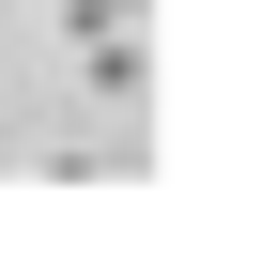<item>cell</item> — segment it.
I'll use <instances>...</instances> for the list:
<instances>
[{"mask_svg": "<svg viewBox=\"0 0 261 261\" xmlns=\"http://www.w3.org/2000/svg\"><path fill=\"white\" fill-rule=\"evenodd\" d=\"M62 16H77V31H92V16H139V0H62Z\"/></svg>", "mask_w": 261, "mask_h": 261, "instance_id": "cell-1", "label": "cell"}]
</instances>
